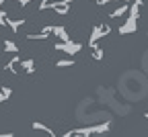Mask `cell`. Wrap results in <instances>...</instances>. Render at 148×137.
Returning <instances> with one entry per match:
<instances>
[{"label": "cell", "mask_w": 148, "mask_h": 137, "mask_svg": "<svg viewBox=\"0 0 148 137\" xmlns=\"http://www.w3.org/2000/svg\"><path fill=\"white\" fill-rule=\"evenodd\" d=\"M109 2H125V0H97L99 6H105V4H109Z\"/></svg>", "instance_id": "2e32d148"}, {"label": "cell", "mask_w": 148, "mask_h": 137, "mask_svg": "<svg viewBox=\"0 0 148 137\" xmlns=\"http://www.w3.org/2000/svg\"><path fill=\"white\" fill-rule=\"evenodd\" d=\"M144 119H148V113H146V115H144Z\"/></svg>", "instance_id": "44dd1931"}, {"label": "cell", "mask_w": 148, "mask_h": 137, "mask_svg": "<svg viewBox=\"0 0 148 137\" xmlns=\"http://www.w3.org/2000/svg\"><path fill=\"white\" fill-rule=\"evenodd\" d=\"M101 39H103V33H101V27L97 25L95 29H92V33H90V37H88V41H86V45H88V47H92V45H97Z\"/></svg>", "instance_id": "5b68a950"}, {"label": "cell", "mask_w": 148, "mask_h": 137, "mask_svg": "<svg viewBox=\"0 0 148 137\" xmlns=\"http://www.w3.org/2000/svg\"><path fill=\"white\" fill-rule=\"evenodd\" d=\"M90 49H92V60H97V62H101V60H103V55H105L103 47H99V45H92Z\"/></svg>", "instance_id": "8fae6325"}, {"label": "cell", "mask_w": 148, "mask_h": 137, "mask_svg": "<svg viewBox=\"0 0 148 137\" xmlns=\"http://www.w3.org/2000/svg\"><path fill=\"white\" fill-rule=\"evenodd\" d=\"M72 66H74L72 55L68 57V60H58V62H56V68H72Z\"/></svg>", "instance_id": "7c38bea8"}, {"label": "cell", "mask_w": 148, "mask_h": 137, "mask_svg": "<svg viewBox=\"0 0 148 137\" xmlns=\"http://www.w3.org/2000/svg\"><path fill=\"white\" fill-rule=\"evenodd\" d=\"M0 92H2V96H4L6 100L12 96V88H10V86H2V88H0Z\"/></svg>", "instance_id": "5bb4252c"}, {"label": "cell", "mask_w": 148, "mask_h": 137, "mask_svg": "<svg viewBox=\"0 0 148 137\" xmlns=\"http://www.w3.org/2000/svg\"><path fill=\"white\" fill-rule=\"evenodd\" d=\"M2 49H4V53H18V51H21V49H18V45L12 41V39H4Z\"/></svg>", "instance_id": "ba28073f"}, {"label": "cell", "mask_w": 148, "mask_h": 137, "mask_svg": "<svg viewBox=\"0 0 148 137\" xmlns=\"http://www.w3.org/2000/svg\"><path fill=\"white\" fill-rule=\"evenodd\" d=\"M31 2H33V0H18V6H23V8H25V6H29Z\"/></svg>", "instance_id": "e0dca14e"}, {"label": "cell", "mask_w": 148, "mask_h": 137, "mask_svg": "<svg viewBox=\"0 0 148 137\" xmlns=\"http://www.w3.org/2000/svg\"><path fill=\"white\" fill-rule=\"evenodd\" d=\"M90 2H97V0H90Z\"/></svg>", "instance_id": "7402d4cb"}, {"label": "cell", "mask_w": 148, "mask_h": 137, "mask_svg": "<svg viewBox=\"0 0 148 137\" xmlns=\"http://www.w3.org/2000/svg\"><path fill=\"white\" fill-rule=\"evenodd\" d=\"M53 37H58L60 41H70V33L66 31V27L62 25H51V31H49Z\"/></svg>", "instance_id": "3957f363"}, {"label": "cell", "mask_w": 148, "mask_h": 137, "mask_svg": "<svg viewBox=\"0 0 148 137\" xmlns=\"http://www.w3.org/2000/svg\"><path fill=\"white\" fill-rule=\"evenodd\" d=\"M23 25H25V18H10L8 16V21H6V27L10 29V33H18Z\"/></svg>", "instance_id": "277c9868"}, {"label": "cell", "mask_w": 148, "mask_h": 137, "mask_svg": "<svg viewBox=\"0 0 148 137\" xmlns=\"http://www.w3.org/2000/svg\"><path fill=\"white\" fill-rule=\"evenodd\" d=\"M134 2H138V4H140V6H142V2H144V0H134Z\"/></svg>", "instance_id": "ffe728a7"}, {"label": "cell", "mask_w": 148, "mask_h": 137, "mask_svg": "<svg viewBox=\"0 0 148 137\" xmlns=\"http://www.w3.org/2000/svg\"><path fill=\"white\" fill-rule=\"evenodd\" d=\"M31 127H33V129H35V131H41V133H45V135H51V137H53V135H56V131H53V129H49V127H47V125H43V123H41V121H35V123H33V125H31Z\"/></svg>", "instance_id": "9c48e42d"}, {"label": "cell", "mask_w": 148, "mask_h": 137, "mask_svg": "<svg viewBox=\"0 0 148 137\" xmlns=\"http://www.w3.org/2000/svg\"><path fill=\"white\" fill-rule=\"evenodd\" d=\"M127 8H130V4H119L115 10H111V12H109V18H119V16L127 14Z\"/></svg>", "instance_id": "30bf717a"}, {"label": "cell", "mask_w": 148, "mask_h": 137, "mask_svg": "<svg viewBox=\"0 0 148 137\" xmlns=\"http://www.w3.org/2000/svg\"><path fill=\"white\" fill-rule=\"evenodd\" d=\"M136 29H138V18L127 16L125 21H123V25H119L117 33H119V35H130V33H136Z\"/></svg>", "instance_id": "7a4b0ae2"}, {"label": "cell", "mask_w": 148, "mask_h": 137, "mask_svg": "<svg viewBox=\"0 0 148 137\" xmlns=\"http://www.w3.org/2000/svg\"><path fill=\"white\" fill-rule=\"evenodd\" d=\"M18 68H21L25 74H33L35 72V60H21L18 62Z\"/></svg>", "instance_id": "8992f818"}, {"label": "cell", "mask_w": 148, "mask_h": 137, "mask_svg": "<svg viewBox=\"0 0 148 137\" xmlns=\"http://www.w3.org/2000/svg\"><path fill=\"white\" fill-rule=\"evenodd\" d=\"M2 102H6V98L2 96V92H0V104H2Z\"/></svg>", "instance_id": "ac0fdd59"}, {"label": "cell", "mask_w": 148, "mask_h": 137, "mask_svg": "<svg viewBox=\"0 0 148 137\" xmlns=\"http://www.w3.org/2000/svg\"><path fill=\"white\" fill-rule=\"evenodd\" d=\"M53 51H64L68 55H76L82 51V43H76V41H60V43H56L53 45Z\"/></svg>", "instance_id": "6da1fadb"}, {"label": "cell", "mask_w": 148, "mask_h": 137, "mask_svg": "<svg viewBox=\"0 0 148 137\" xmlns=\"http://www.w3.org/2000/svg\"><path fill=\"white\" fill-rule=\"evenodd\" d=\"M18 62H21V55H18V53H14L12 57H10V62L4 66V70L6 72H10V74H14V72H18L16 70V66H18Z\"/></svg>", "instance_id": "52a82bcc"}, {"label": "cell", "mask_w": 148, "mask_h": 137, "mask_svg": "<svg viewBox=\"0 0 148 137\" xmlns=\"http://www.w3.org/2000/svg\"><path fill=\"white\" fill-rule=\"evenodd\" d=\"M4 8V0H0V10H2Z\"/></svg>", "instance_id": "d6986e66"}, {"label": "cell", "mask_w": 148, "mask_h": 137, "mask_svg": "<svg viewBox=\"0 0 148 137\" xmlns=\"http://www.w3.org/2000/svg\"><path fill=\"white\" fill-rule=\"evenodd\" d=\"M99 27H101V33H103V37H107V35L111 33V27H109L107 23H103V25H99Z\"/></svg>", "instance_id": "9a60e30c"}, {"label": "cell", "mask_w": 148, "mask_h": 137, "mask_svg": "<svg viewBox=\"0 0 148 137\" xmlns=\"http://www.w3.org/2000/svg\"><path fill=\"white\" fill-rule=\"evenodd\" d=\"M51 6H53V0H41V2L37 4V10L43 12V10H49Z\"/></svg>", "instance_id": "4fadbf2b"}]
</instances>
